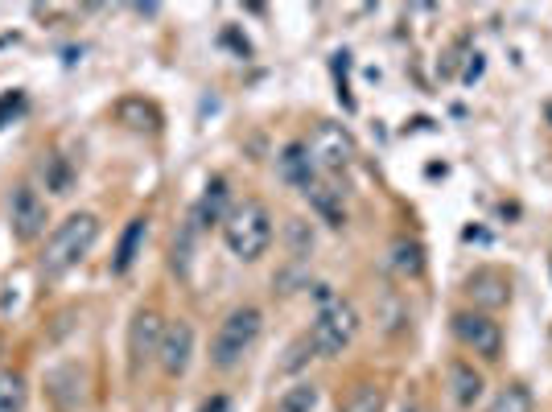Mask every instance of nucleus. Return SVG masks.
I'll return each mask as SVG.
<instances>
[{
    "label": "nucleus",
    "instance_id": "nucleus-1",
    "mask_svg": "<svg viewBox=\"0 0 552 412\" xmlns=\"http://www.w3.org/2000/svg\"><path fill=\"white\" fill-rule=\"evenodd\" d=\"M359 334V309L347 301V297H334L326 285L318 289V318H314V330H309V342L322 359H334L342 355L355 342Z\"/></svg>",
    "mask_w": 552,
    "mask_h": 412
},
{
    "label": "nucleus",
    "instance_id": "nucleus-2",
    "mask_svg": "<svg viewBox=\"0 0 552 412\" xmlns=\"http://www.w3.org/2000/svg\"><path fill=\"white\" fill-rule=\"evenodd\" d=\"M99 239V219L79 211L71 219H62L54 227V235L46 239V252H42V272L46 277H62V272H71Z\"/></svg>",
    "mask_w": 552,
    "mask_h": 412
},
{
    "label": "nucleus",
    "instance_id": "nucleus-3",
    "mask_svg": "<svg viewBox=\"0 0 552 412\" xmlns=\"http://www.w3.org/2000/svg\"><path fill=\"white\" fill-rule=\"evenodd\" d=\"M223 239L231 256L239 260H260L272 244V215L260 198H244L239 206H231L227 219H223Z\"/></svg>",
    "mask_w": 552,
    "mask_h": 412
},
{
    "label": "nucleus",
    "instance_id": "nucleus-4",
    "mask_svg": "<svg viewBox=\"0 0 552 412\" xmlns=\"http://www.w3.org/2000/svg\"><path fill=\"white\" fill-rule=\"evenodd\" d=\"M260 330H264V314H260L256 305H239V309H231V314L219 322V330H215L211 363H215L219 371L239 367V363H244V355L256 347Z\"/></svg>",
    "mask_w": 552,
    "mask_h": 412
},
{
    "label": "nucleus",
    "instance_id": "nucleus-5",
    "mask_svg": "<svg viewBox=\"0 0 552 412\" xmlns=\"http://www.w3.org/2000/svg\"><path fill=\"white\" fill-rule=\"evenodd\" d=\"M305 153L318 169H326V174H342V169L355 161V136L342 124H318L314 136H309Z\"/></svg>",
    "mask_w": 552,
    "mask_h": 412
},
{
    "label": "nucleus",
    "instance_id": "nucleus-6",
    "mask_svg": "<svg viewBox=\"0 0 552 412\" xmlns=\"http://www.w3.org/2000/svg\"><path fill=\"white\" fill-rule=\"evenodd\" d=\"M454 334L466 351L482 355V359H499L503 355V330L495 318L478 314V309H462V314H454Z\"/></svg>",
    "mask_w": 552,
    "mask_h": 412
},
{
    "label": "nucleus",
    "instance_id": "nucleus-7",
    "mask_svg": "<svg viewBox=\"0 0 552 412\" xmlns=\"http://www.w3.org/2000/svg\"><path fill=\"white\" fill-rule=\"evenodd\" d=\"M161 338H165L161 314H157V309H141V314L132 318V326H128V367H132V375H141V367L149 359H157Z\"/></svg>",
    "mask_w": 552,
    "mask_h": 412
},
{
    "label": "nucleus",
    "instance_id": "nucleus-8",
    "mask_svg": "<svg viewBox=\"0 0 552 412\" xmlns=\"http://www.w3.org/2000/svg\"><path fill=\"white\" fill-rule=\"evenodd\" d=\"M9 227L21 244H33L42 231H46V202L38 198L33 186H17L9 198Z\"/></svg>",
    "mask_w": 552,
    "mask_h": 412
},
{
    "label": "nucleus",
    "instance_id": "nucleus-9",
    "mask_svg": "<svg viewBox=\"0 0 552 412\" xmlns=\"http://www.w3.org/2000/svg\"><path fill=\"white\" fill-rule=\"evenodd\" d=\"M466 297L474 301L478 314H491V309H503L511 301V281L499 268H478L466 277Z\"/></svg>",
    "mask_w": 552,
    "mask_h": 412
},
{
    "label": "nucleus",
    "instance_id": "nucleus-10",
    "mask_svg": "<svg viewBox=\"0 0 552 412\" xmlns=\"http://www.w3.org/2000/svg\"><path fill=\"white\" fill-rule=\"evenodd\" d=\"M190 355H194V326L190 322H174L165 326V338H161V351H157V363L161 371L174 380V375H182L190 367Z\"/></svg>",
    "mask_w": 552,
    "mask_h": 412
},
{
    "label": "nucleus",
    "instance_id": "nucleus-11",
    "mask_svg": "<svg viewBox=\"0 0 552 412\" xmlns=\"http://www.w3.org/2000/svg\"><path fill=\"white\" fill-rule=\"evenodd\" d=\"M145 235H149V219H132L120 235V248H116V260H112V272L116 277H124V272L136 264V256H141L145 248Z\"/></svg>",
    "mask_w": 552,
    "mask_h": 412
},
{
    "label": "nucleus",
    "instance_id": "nucleus-12",
    "mask_svg": "<svg viewBox=\"0 0 552 412\" xmlns=\"http://www.w3.org/2000/svg\"><path fill=\"white\" fill-rule=\"evenodd\" d=\"M450 384H454V400L462 404V408H470L478 396H482V375L470 367V363H450Z\"/></svg>",
    "mask_w": 552,
    "mask_h": 412
},
{
    "label": "nucleus",
    "instance_id": "nucleus-13",
    "mask_svg": "<svg viewBox=\"0 0 552 412\" xmlns=\"http://www.w3.org/2000/svg\"><path fill=\"white\" fill-rule=\"evenodd\" d=\"M281 174H285L293 186H301V190L314 186V161H309L305 145H289V149H285V157H281Z\"/></svg>",
    "mask_w": 552,
    "mask_h": 412
},
{
    "label": "nucleus",
    "instance_id": "nucleus-14",
    "mask_svg": "<svg viewBox=\"0 0 552 412\" xmlns=\"http://www.w3.org/2000/svg\"><path fill=\"white\" fill-rule=\"evenodd\" d=\"M29 404V384L21 371H0V412H25Z\"/></svg>",
    "mask_w": 552,
    "mask_h": 412
},
{
    "label": "nucleus",
    "instance_id": "nucleus-15",
    "mask_svg": "<svg viewBox=\"0 0 552 412\" xmlns=\"http://www.w3.org/2000/svg\"><path fill=\"white\" fill-rule=\"evenodd\" d=\"M223 211H227V182H223V178H215L211 186H206L202 202H198V215H194V223H219V219H227Z\"/></svg>",
    "mask_w": 552,
    "mask_h": 412
},
{
    "label": "nucleus",
    "instance_id": "nucleus-16",
    "mask_svg": "<svg viewBox=\"0 0 552 412\" xmlns=\"http://www.w3.org/2000/svg\"><path fill=\"white\" fill-rule=\"evenodd\" d=\"M318 384H293V388H285L281 392V400H276V412H314L318 408Z\"/></svg>",
    "mask_w": 552,
    "mask_h": 412
},
{
    "label": "nucleus",
    "instance_id": "nucleus-17",
    "mask_svg": "<svg viewBox=\"0 0 552 412\" xmlns=\"http://www.w3.org/2000/svg\"><path fill=\"white\" fill-rule=\"evenodd\" d=\"M392 268L400 272V277H421V268H425L421 244H412V239H396V244H392Z\"/></svg>",
    "mask_w": 552,
    "mask_h": 412
},
{
    "label": "nucleus",
    "instance_id": "nucleus-18",
    "mask_svg": "<svg viewBox=\"0 0 552 412\" xmlns=\"http://www.w3.org/2000/svg\"><path fill=\"white\" fill-rule=\"evenodd\" d=\"M379 408H384V388L375 384H355L342 400V412H379Z\"/></svg>",
    "mask_w": 552,
    "mask_h": 412
},
{
    "label": "nucleus",
    "instance_id": "nucleus-19",
    "mask_svg": "<svg viewBox=\"0 0 552 412\" xmlns=\"http://www.w3.org/2000/svg\"><path fill=\"white\" fill-rule=\"evenodd\" d=\"M487 412H532V392L520 388V384H511V388H503V392L491 400Z\"/></svg>",
    "mask_w": 552,
    "mask_h": 412
},
{
    "label": "nucleus",
    "instance_id": "nucleus-20",
    "mask_svg": "<svg viewBox=\"0 0 552 412\" xmlns=\"http://www.w3.org/2000/svg\"><path fill=\"white\" fill-rule=\"evenodd\" d=\"M305 194L314 198V206H318V211H322V215H326L334 227L342 223V202H338V190H334V186H318V182H314V186H309Z\"/></svg>",
    "mask_w": 552,
    "mask_h": 412
},
{
    "label": "nucleus",
    "instance_id": "nucleus-21",
    "mask_svg": "<svg viewBox=\"0 0 552 412\" xmlns=\"http://www.w3.org/2000/svg\"><path fill=\"white\" fill-rule=\"evenodd\" d=\"M50 190L54 194H66V190H71V169H66V161L62 157H50Z\"/></svg>",
    "mask_w": 552,
    "mask_h": 412
},
{
    "label": "nucleus",
    "instance_id": "nucleus-22",
    "mask_svg": "<svg viewBox=\"0 0 552 412\" xmlns=\"http://www.w3.org/2000/svg\"><path fill=\"white\" fill-rule=\"evenodd\" d=\"M202 412H231V400L227 396H211V400L202 404Z\"/></svg>",
    "mask_w": 552,
    "mask_h": 412
},
{
    "label": "nucleus",
    "instance_id": "nucleus-23",
    "mask_svg": "<svg viewBox=\"0 0 552 412\" xmlns=\"http://www.w3.org/2000/svg\"><path fill=\"white\" fill-rule=\"evenodd\" d=\"M17 108H21V95H17V91H13V95H5V99H0V120H5L9 112H17Z\"/></svg>",
    "mask_w": 552,
    "mask_h": 412
},
{
    "label": "nucleus",
    "instance_id": "nucleus-24",
    "mask_svg": "<svg viewBox=\"0 0 552 412\" xmlns=\"http://www.w3.org/2000/svg\"><path fill=\"white\" fill-rule=\"evenodd\" d=\"M478 75H482V58L474 54V62H470V71H466V79H478Z\"/></svg>",
    "mask_w": 552,
    "mask_h": 412
}]
</instances>
